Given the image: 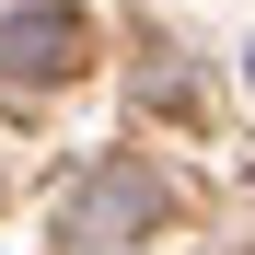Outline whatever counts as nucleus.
I'll list each match as a JSON object with an SVG mask.
<instances>
[{
	"instance_id": "f03ea898",
	"label": "nucleus",
	"mask_w": 255,
	"mask_h": 255,
	"mask_svg": "<svg viewBox=\"0 0 255 255\" xmlns=\"http://www.w3.org/2000/svg\"><path fill=\"white\" fill-rule=\"evenodd\" d=\"M0 58H12V81H35V70L58 81V70L81 58V23H70V12H12V23H0Z\"/></svg>"
},
{
	"instance_id": "f257e3e1",
	"label": "nucleus",
	"mask_w": 255,
	"mask_h": 255,
	"mask_svg": "<svg viewBox=\"0 0 255 255\" xmlns=\"http://www.w3.org/2000/svg\"><path fill=\"white\" fill-rule=\"evenodd\" d=\"M139 221H151V174H139V162H105V174L58 209L70 244H116V232H139Z\"/></svg>"
}]
</instances>
